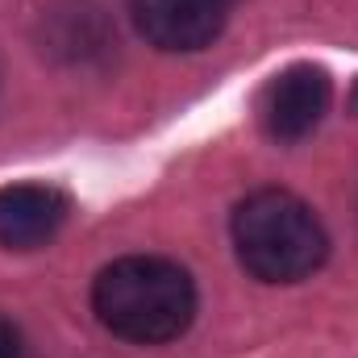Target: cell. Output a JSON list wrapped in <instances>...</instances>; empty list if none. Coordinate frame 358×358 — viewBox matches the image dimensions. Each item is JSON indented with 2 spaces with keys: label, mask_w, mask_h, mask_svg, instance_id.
Wrapping results in <instances>:
<instances>
[{
  "label": "cell",
  "mask_w": 358,
  "mask_h": 358,
  "mask_svg": "<svg viewBox=\"0 0 358 358\" xmlns=\"http://www.w3.org/2000/svg\"><path fill=\"white\" fill-rule=\"evenodd\" d=\"M96 321L125 342L159 346L179 338L196 317V287L192 275L167 259H117L96 275L92 287Z\"/></svg>",
  "instance_id": "1"
},
{
  "label": "cell",
  "mask_w": 358,
  "mask_h": 358,
  "mask_svg": "<svg viewBox=\"0 0 358 358\" xmlns=\"http://www.w3.org/2000/svg\"><path fill=\"white\" fill-rule=\"evenodd\" d=\"M234 250L255 279L296 283L325 263L329 238L300 196L263 187L234 208Z\"/></svg>",
  "instance_id": "2"
},
{
  "label": "cell",
  "mask_w": 358,
  "mask_h": 358,
  "mask_svg": "<svg viewBox=\"0 0 358 358\" xmlns=\"http://www.w3.org/2000/svg\"><path fill=\"white\" fill-rule=\"evenodd\" d=\"M329 100H334V84L325 67L296 63L263 88V100H259L263 129L275 142H300L321 125V117L329 113Z\"/></svg>",
  "instance_id": "3"
},
{
  "label": "cell",
  "mask_w": 358,
  "mask_h": 358,
  "mask_svg": "<svg viewBox=\"0 0 358 358\" xmlns=\"http://www.w3.org/2000/svg\"><path fill=\"white\" fill-rule=\"evenodd\" d=\"M225 21L229 0H134V25L159 50H204Z\"/></svg>",
  "instance_id": "4"
},
{
  "label": "cell",
  "mask_w": 358,
  "mask_h": 358,
  "mask_svg": "<svg viewBox=\"0 0 358 358\" xmlns=\"http://www.w3.org/2000/svg\"><path fill=\"white\" fill-rule=\"evenodd\" d=\"M67 213H71V204L59 187H50V183H8V187H0V246L38 250L63 229Z\"/></svg>",
  "instance_id": "5"
},
{
  "label": "cell",
  "mask_w": 358,
  "mask_h": 358,
  "mask_svg": "<svg viewBox=\"0 0 358 358\" xmlns=\"http://www.w3.org/2000/svg\"><path fill=\"white\" fill-rule=\"evenodd\" d=\"M0 358H21V334L8 317H0Z\"/></svg>",
  "instance_id": "6"
},
{
  "label": "cell",
  "mask_w": 358,
  "mask_h": 358,
  "mask_svg": "<svg viewBox=\"0 0 358 358\" xmlns=\"http://www.w3.org/2000/svg\"><path fill=\"white\" fill-rule=\"evenodd\" d=\"M350 104H355V108H358V88H355V96H350Z\"/></svg>",
  "instance_id": "7"
}]
</instances>
